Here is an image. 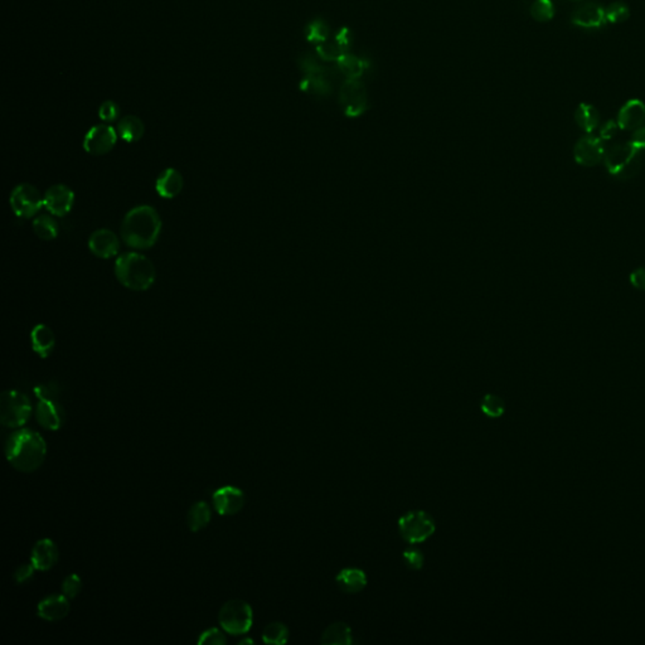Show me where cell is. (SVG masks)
Here are the masks:
<instances>
[{
    "mask_svg": "<svg viewBox=\"0 0 645 645\" xmlns=\"http://www.w3.org/2000/svg\"><path fill=\"white\" fill-rule=\"evenodd\" d=\"M161 220L159 213L150 205H138L126 213L121 223V238L132 249H147L153 247L161 235Z\"/></svg>",
    "mask_w": 645,
    "mask_h": 645,
    "instance_id": "1",
    "label": "cell"
},
{
    "mask_svg": "<svg viewBox=\"0 0 645 645\" xmlns=\"http://www.w3.org/2000/svg\"><path fill=\"white\" fill-rule=\"evenodd\" d=\"M6 454L10 465L19 471L37 470L45 459L47 447L43 438L32 430H19L8 438Z\"/></svg>",
    "mask_w": 645,
    "mask_h": 645,
    "instance_id": "2",
    "label": "cell"
},
{
    "mask_svg": "<svg viewBox=\"0 0 645 645\" xmlns=\"http://www.w3.org/2000/svg\"><path fill=\"white\" fill-rule=\"evenodd\" d=\"M119 281L134 291H144L154 284L155 267L147 257L138 252H125L115 263Z\"/></svg>",
    "mask_w": 645,
    "mask_h": 645,
    "instance_id": "3",
    "label": "cell"
},
{
    "mask_svg": "<svg viewBox=\"0 0 645 645\" xmlns=\"http://www.w3.org/2000/svg\"><path fill=\"white\" fill-rule=\"evenodd\" d=\"M604 163L611 176L628 181L637 176L642 168V152L631 141L619 143L606 149Z\"/></svg>",
    "mask_w": 645,
    "mask_h": 645,
    "instance_id": "4",
    "label": "cell"
},
{
    "mask_svg": "<svg viewBox=\"0 0 645 645\" xmlns=\"http://www.w3.org/2000/svg\"><path fill=\"white\" fill-rule=\"evenodd\" d=\"M34 393L39 400L38 422L47 430H59L65 421V411L59 401V387L54 383L41 385L34 389Z\"/></svg>",
    "mask_w": 645,
    "mask_h": 645,
    "instance_id": "5",
    "label": "cell"
},
{
    "mask_svg": "<svg viewBox=\"0 0 645 645\" xmlns=\"http://www.w3.org/2000/svg\"><path fill=\"white\" fill-rule=\"evenodd\" d=\"M298 65L304 74L300 82V90L316 96H328L333 91L329 70L320 65L311 54H303L298 59Z\"/></svg>",
    "mask_w": 645,
    "mask_h": 645,
    "instance_id": "6",
    "label": "cell"
},
{
    "mask_svg": "<svg viewBox=\"0 0 645 645\" xmlns=\"http://www.w3.org/2000/svg\"><path fill=\"white\" fill-rule=\"evenodd\" d=\"M32 413L30 398L18 391H6L0 397V420L6 427L25 425Z\"/></svg>",
    "mask_w": 645,
    "mask_h": 645,
    "instance_id": "7",
    "label": "cell"
},
{
    "mask_svg": "<svg viewBox=\"0 0 645 645\" xmlns=\"http://www.w3.org/2000/svg\"><path fill=\"white\" fill-rule=\"evenodd\" d=\"M436 524L433 517L424 511H411L398 521V531L403 540L407 543L424 542L433 535Z\"/></svg>",
    "mask_w": 645,
    "mask_h": 645,
    "instance_id": "8",
    "label": "cell"
},
{
    "mask_svg": "<svg viewBox=\"0 0 645 645\" xmlns=\"http://www.w3.org/2000/svg\"><path fill=\"white\" fill-rule=\"evenodd\" d=\"M221 626L232 635L246 634L252 626L254 614L249 604L243 600H231L221 608L218 615Z\"/></svg>",
    "mask_w": 645,
    "mask_h": 645,
    "instance_id": "9",
    "label": "cell"
},
{
    "mask_svg": "<svg viewBox=\"0 0 645 645\" xmlns=\"http://www.w3.org/2000/svg\"><path fill=\"white\" fill-rule=\"evenodd\" d=\"M339 103L348 118L363 115L368 109V92L365 83L360 79H345L339 88Z\"/></svg>",
    "mask_w": 645,
    "mask_h": 645,
    "instance_id": "10",
    "label": "cell"
},
{
    "mask_svg": "<svg viewBox=\"0 0 645 645\" xmlns=\"http://www.w3.org/2000/svg\"><path fill=\"white\" fill-rule=\"evenodd\" d=\"M9 202L15 216L21 218L34 217L44 205L43 197L37 188L27 183L15 187Z\"/></svg>",
    "mask_w": 645,
    "mask_h": 645,
    "instance_id": "11",
    "label": "cell"
},
{
    "mask_svg": "<svg viewBox=\"0 0 645 645\" xmlns=\"http://www.w3.org/2000/svg\"><path fill=\"white\" fill-rule=\"evenodd\" d=\"M118 136V132L109 125H97L86 134L83 149L91 155L106 154L115 147Z\"/></svg>",
    "mask_w": 645,
    "mask_h": 645,
    "instance_id": "12",
    "label": "cell"
},
{
    "mask_svg": "<svg viewBox=\"0 0 645 645\" xmlns=\"http://www.w3.org/2000/svg\"><path fill=\"white\" fill-rule=\"evenodd\" d=\"M605 152L606 149L604 147V141L599 136L588 134L580 138L575 144L573 158L580 165L595 167L604 161Z\"/></svg>",
    "mask_w": 645,
    "mask_h": 645,
    "instance_id": "13",
    "label": "cell"
},
{
    "mask_svg": "<svg viewBox=\"0 0 645 645\" xmlns=\"http://www.w3.org/2000/svg\"><path fill=\"white\" fill-rule=\"evenodd\" d=\"M571 23L584 30H600L608 24L605 8L595 1H586L573 10Z\"/></svg>",
    "mask_w": 645,
    "mask_h": 645,
    "instance_id": "14",
    "label": "cell"
},
{
    "mask_svg": "<svg viewBox=\"0 0 645 645\" xmlns=\"http://www.w3.org/2000/svg\"><path fill=\"white\" fill-rule=\"evenodd\" d=\"M43 202L45 209L51 214L65 217L74 207V193L65 184H56L47 190Z\"/></svg>",
    "mask_w": 645,
    "mask_h": 645,
    "instance_id": "15",
    "label": "cell"
},
{
    "mask_svg": "<svg viewBox=\"0 0 645 645\" xmlns=\"http://www.w3.org/2000/svg\"><path fill=\"white\" fill-rule=\"evenodd\" d=\"M245 504V494L235 487H223L213 494L214 509L222 515L238 513Z\"/></svg>",
    "mask_w": 645,
    "mask_h": 645,
    "instance_id": "16",
    "label": "cell"
},
{
    "mask_svg": "<svg viewBox=\"0 0 645 645\" xmlns=\"http://www.w3.org/2000/svg\"><path fill=\"white\" fill-rule=\"evenodd\" d=\"M88 249L100 258H110L116 256L120 249V241L118 236L110 229L101 228L97 229L88 240Z\"/></svg>",
    "mask_w": 645,
    "mask_h": 645,
    "instance_id": "17",
    "label": "cell"
},
{
    "mask_svg": "<svg viewBox=\"0 0 645 645\" xmlns=\"http://www.w3.org/2000/svg\"><path fill=\"white\" fill-rule=\"evenodd\" d=\"M644 121L645 103L638 99H633L628 103H624L616 119V123L619 125L620 130H626V132H631V130L634 132L635 129L640 127Z\"/></svg>",
    "mask_w": 645,
    "mask_h": 645,
    "instance_id": "18",
    "label": "cell"
},
{
    "mask_svg": "<svg viewBox=\"0 0 645 645\" xmlns=\"http://www.w3.org/2000/svg\"><path fill=\"white\" fill-rule=\"evenodd\" d=\"M59 560V549L51 540L38 541L32 550V564L36 570L47 571L52 569Z\"/></svg>",
    "mask_w": 645,
    "mask_h": 645,
    "instance_id": "19",
    "label": "cell"
},
{
    "mask_svg": "<svg viewBox=\"0 0 645 645\" xmlns=\"http://www.w3.org/2000/svg\"><path fill=\"white\" fill-rule=\"evenodd\" d=\"M70 613V602L65 595H52L38 605V615L48 622H57Z\"/></svg>",
    "mask_w": 645,
    "mask_h": 645,
    "instance_id": "20",
    "label": "cell"
},
{
    "mask_svg": "<svg viewBox=\"0 0 645 645\" xmlns=\"http://www.w3.org/2000/svg\"><path fill=\"white\" fill-rule=\"evenodd\" d=\"M155 190L163 198H174L183 190L182 174L176 169H165L161 176H158Z\"/></svg>",
    "mask_w": 645,
    "mask_h": 645,
    "instance_id": "21",
    "label": "cell"
},
{
    "mask_svg": "<svg viewBox=\"0 0 645 645\" xmlns=\"http://www.w3.org/2000/svg\"><path fill=\"white\" fill-rule=\"evenodd\" d=\"M336 581L345 594H357L366 587L367 576L360 569L348 567L338 573Z\"/></svg>",
    "mask_w": 645,
    "mask_h": 645,
    "instance_id": "22",
    "label": "cell"
},
{
    "mask_svg": "<svg viewBox=\"0 0 645 645\" xmlns=\"http://www.w3.org/2000/svg\"><path fill=\"white\" fill-rule=\"evenodd\" d=\"M30 340L33 351L42 358H47L53 352L56 345V338L53 331L44 324H38L33 328L30 333Z\"/></svg>",
    "mask_w": 645,
    "mask_h": 645,
    "instance_id": "23",
    "label": "cell"
},
{
    "mask_svg": "<svg viewBox=\"0 0 645 645\" xmlns=\"http://www.w3.org/2000/svg\"><path fill=\"white\" fill-rule=\"evenodd\" d=\"M575 121L582 132L591 134L600 125V112L590 103H580L575 111Z\"/></svg>",
    "mask_w": 645,
    "mask_h": 645,
    "instance_id": "24",
    "label": "cell"
},
{
    "mask_svg": "<svg viewBox=\"0 0 645 645\" xmlns=\"http://www.w3.org/2000/svg\"><path fill=\"white\" fill-rule=\"evenodd\" d=\"M336 63L340 74H345V79H352V80L360 79V76L365 74L368 67V63L365 59H360V57L349 54L347 52L336 61Z\"/></svg>",
    "mask_w": 645,
    "mask_h": 645,
    "instance_id": "25",
    "label": "cell"
},
{
    "mask_svg": "<svg viewBox=\"0 0 645 645\" xmlns=\"http://www.w3.org/2000/svg\"><path fill=\"white\" fill-rule=\"evenodd\" d=\"M320 643L322 644L349 645L352 643L351 628L343 622L330 624L322 633Z\"/></svg>",
    "mask_w": 645,
    "mask_h": 645,
    "instance_id": "26",
    "label": "cell"
},
{
    "mask_svg": "<svg viewBox=\"0 0 645 645\" xmlns=\"http://www.w3.org/2000/svg\"><path fill=\"white\" fill-rule=\"evenodd\" d=\"M116 132L126 143H135L144 135V124L138 116L127 115L119 121Z\"/></svg>",
    "mask_w": 645,
    "mask_h": 645,
    "instance_id": "27",
    "label": "cell"
},
{
    "mask_svg": "<svg viewBox=\"0 0 645 645\" xmlns=\"http://www.w3.org/2000/svg\"><path fill=\"white\" fill-rule=\"evenodd\" d=\"M33 229L36 235L42 240H54L59 236V228L57 221L48 214H39L33 221Z\"/></svg>",
    "mask_w": 645,
    "mask_h": 645,
    "instance_id": "28",
    "label": "cell"
},
{
    "mask_svg": "<svg viewBox=\"0 0 645 645\" xmlns=\"http://www.w3.org/2000/svg\"><path fill=\"white\" fill-rule=\"evenodd\" d=\"M211 508L205 502H198L192 506L188 513V527L193 532L205 528L211 521Z\"/></svg>",
    "mask_w": 645,
    "mask_h": 645,
    "instance_id": "29",
    "label": "cell"
},
{
    "mask_svg": "<svg viewBox=\"0 0 645 645\" xmlns=\"http://www.w3.org/2000/svg\"><path fill=\"white\" fill-rule=\"evenodd\" d=\"M328 37H329V27L324 21L316 19L308 23L305 28V38L310 43H316V45L324 43L327 42Z\"/></svg>",
    "mask_w": 645,
    "mask_h": 645,
    "instance_id": "30",
    "label": "cell"
},
{
    "mask_svg": "<svg viewBox=\"0 0 645 645\" xmlns=\"http://www.w3.org/2000/svg\"><path fill=\"white\" fill-rule=\"evenodd\" d=\"M531 15L537 22H550L556 13L552 0H535L531 6Z\"/></svg>",
    "mask_w": 645,
    "mask_h": 645,
    "instance_id": "31",
    "label": "cell"
},
{
    "mask_svg": "<svg viewBox=\"0 0 645 645\" xmlns=\"http://www.w3.org/2000/svg\"><path fill=\"white\" fill-rule=\"evenodd\" d=\"M289 638V631L283 623L269 624L263 633V640L266 644H285Z\"/></svg>",
    "mask_w": 645,
    "mask_h": 645,
    "instance_id": "32",
    "label": "cell"
},
{
    "mask_svg": "<svg viewBox=\"0 0 645 645\" xmlns=\"http://www.w3.org/2000/svg\"><path fill=\"white\" fill-rule=\"evenodd\" d=\"M482 411L488 418H500L506 411V403L502 397L488 393L484 396L483 401H482Z\"/></svg>",
    "mask_w": 645,
    "mask_h": 645,
    "instance_id": "33",
    "label": "cell"
},
{
    "mask_svg": "<svg viewBox=\"0 0 645 645\" xmlns=\"http://www.w3.org/2000/svg\"><path fill=\"white\" fill-rule=\"evenodd\" d=\"M605 15H606L608 23L619 24V23L626 22L629 19L631 9L628 7V4H625L623 1H613L605 8Z\"/></svg>",
    "mask_w": 645,
    "mask_h": 645,
    "instance_id": "34",
    "label": "cell"
},
{
    "mask_svg": "<svg viewBox=\"0 0 645 645\" xmlns=\"http://www.w3.org/2000/svg\"><path fill=\"white\" fill-rule=\"evenodd\" d=\"M316 53L322 61L336 62L345 52L336 42H324L316 45Z\"/></svg>",
    "mask_w": 645,
    "mask_h": 645,
    "instance_id": "35",
    "label": "cell"
},
{
    "mask_svg": "<svg viewBox=\"0 0 645 645\" xmlns=\"http://www.w3.org/2000/svg\"><path fill=\"white\" fill-rule=\"evenodd\" d=\"M402 557L405 564L413 571L421 570L422 566H424V562H425V557H424L422 552L418 550V549H409V550L405 551Z\"/></svg>",
    "mask_w": 645,
    "mask_h": 645,
    "instance_id": "36",
    "label": "cell"
},
{
    "mask_svg": "<svg viewBox=\"0 0 645 645\" xmlns=\"http://www.w3.org/2000/svg\"><path fill=\"white\" fill-rule=\"evenodd\" d=\"M99 116L106 123H112V121L118 120L119 116H120V109L114 101H105L100 106Z\"/></svg>",
    "mask_w": 645,
    "mask_h": 645,
    "instance_id": "37",
    "label": "cell"
},
{
    "mask_svg": "<svg viewBox=\"0 0 645 645\" xmlns=\"http://www.w3.org/2000/svg\"><path fill=\"white\" fill-rule=\"evenodd\" d=\"M63 595L68 599H74L81 591V580L77 575L67 576L62 585Z\"/></svg>",
    "mask_w": 645,
    "mask_h": 645,
    "instance_id": "38",
    "label": "cell"
},
{
    "mask_svg": "<svg viewBox=\"0 0 645 645\" xmlns=\"http://www.w3.org/2000/svg\"><path fill=\"white\" fill-rule=\"evenodd\" d=\"M226 637L223 635L222 631L218 629H208L205 631L198 640V644H212V645H225L226 644Z\"/></svg>",
    "mask_w": 645,
    "mask_h": 645,
    "instance_id": "39",
    "label": "cell"
},
{
    "mask_svg": "<svg viewBox=\"0 0 645 645\" xmlns=\"http://www.w3.org/2000/svg\"><path fill=\"white\" fill-rule=\"evenodd\" d=\"M620 130L619 125L614 120H608L605 124L602 125L600 129V139L602 141H608L615 136L617 132Z\"/></svg>",
    "mask_w": 645,
    "mask_h": 645,
    "instance_id": "40",
    "label": "cell"
},
{
    "mask_svg": "<svg viewBox=\"0 0 645 645\" xmlns=\"http://www.w3.org/2000/svg\"><path fill=\"white\" fill-rule=\"evenodd\" d=\"M336 43L343 51L347 52V50L351 47V43H352V32L348 28H345V27L340 30H338L337 34H336Z\"/></svg>",
    "mask_w": 645,
    "mask_h": 645,
    "instance_id": "41",
    "label": "cell"
},
{
    "mask_svg": "<svg viewBox=\"0 0 645 645\" xmlns=\"http://www.w3.org/2000/svg\"><path fill=\"white\" fill-rule=\"evenodd\" d=\"M33 571H34V566L33 564H23L19 569H17V571L14 573V579L18 584H23L25 581L33 576Z\"/></svg>",
    "mask_w": 645,
    "mask_h": 645,
    "instance_id": "42",
    "label": "cell"
},
{
    "mask_svg": "<svg viewBox=\"0 0 645 645\" xmlns=\"http://www.w3.org/2000/svg\"><path fill=\"white\" fill-rule=\"evenodd\" d=\"M629 141L640 152L645 150V126H640L638 129H635Z\"/></svg>",
    "mask_w": 645,
    "mask_h": 645,
    "instance_id": "43",
    "label": "cell"
},
{
    "mask_svg": "<svg viewBox=\"0 0 645 645\" xmlns=\"http://www.w3.org/2000/svg\"><path fill=\"white\" fill-rule=\"evenodd\" d=\"M631 283L635 289L645 291V267H639L631 272Z\"/></svg>",
    "mask_w": 645,
    "mask_h": 645,
    "instance_id": "44",
    "label": "cell"
},
{
    "mask_svg": "<svg viewBox=\"0 0 645 645\" xmlns=\"http://www.w3.org/2000/svg\"><path fill=\"white\" fill-rule=\"evenodd\" d=\"M240 644H254V640H252V639H242L241 642H240Z\"/></svg>",
    "mask_w": 645,
    "mask_h": 645,
    "instance_id": "45",
    "label": "cell"
},
{
    "mask_svg": "<svg viewBox=\"0 0 645 645\" xmlns=\"http://www.w3.org/2000/svg\"><path fill=\"white\" fill-rule=\"evenodd\" d=\"M570 1H581V0H570Z\"/></svg>",
    "mask_w": 645,
    "mask_h": 645,
    "instance_id": "46",
    "label": "cell"
}]
</instances>
